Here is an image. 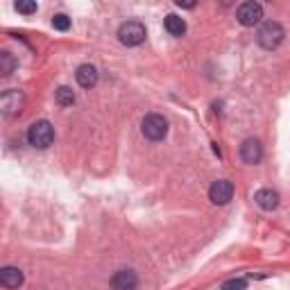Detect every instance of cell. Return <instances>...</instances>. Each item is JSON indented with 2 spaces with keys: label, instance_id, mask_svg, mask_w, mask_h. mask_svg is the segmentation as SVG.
Listing matches in <instances>:
<instances>
[{
  "label": "cell",
  "instance_id": "obj_5",
  "mask_svg": "<svg viewBox=\"0 0 290 290\" xmlns=\"http://www.w3.org/2000/svg\"><path fill=\"white\" fill-rule=\"evenodd\" d=\"M23 104H25V96H23L21 91H16V89H7V91H2V96H0V111H2L5 118L18 116Z\"/></svg>",
  "mask_w": 290,
  "mask_h": 290
},
{
  "label": "cell",
  "instance_id": "obj_6",
  "mask_svg": "<svg viewBox=\"0 0 290 290\" xmlns=\"http://www.w3.org/2000/svg\"><path fill=\"white\" fill-rule=\"evenodd\" d=\"M236 18H238V23H241L242 27L258 25L261 18H263V5H261V2H254V0L242 2V5L236 9Z\"/></svg>",
  "mask_w": 290,
  "mask_h": 290
},
{
  "label": "cell",
  "instance_id": "obj_19",
  "mask_svg": "<svg viewBox=\"0 0 290 290\" xmlns=\"http://www.w3.org/2000/svg\"><path fill=\"white\" fill-rule=\"evenodd\" d=\"M177 7H184V9H193L195 2H182V0H177Z\"/></svg>",
  "mask_w": 290,
  "mask_h": 290
},
{
  "label": "cell",
  "instance_id": "obj_9",
  "mask_svg": "<svg viewBox=\"0 0 290 290\" xmlns=\"http://www.w3.org/2000/svg\"><path fill=\"white\" fill-rule=\"evenodd\" d=\"M139 286V277L134 270H118L111 277V290H136Z\"/></svg>",
  "mask_w": 290,
  "mask_h": 290
},
{
  "label": "cell",
  "instance_id": "obj_3",
  "mask_svg": "<svg viewBox=\"0 0 290 290\" xmlns=\"http://www.w3.org/2000/svg\"><path fill=\"white\" fill-rule=\"evenodd\" d=\"M141 132L147 141H163L168 134V120L161 113H147L141 123Z\"/></svg>",
  "mask_w": 290,
  "mask_h": 290
},
{
  "label": "cell",
  "instance_id": "obj_15",
  "mask_svg": "<svg viewBox=\"0 0 290 290\" xmlns=\"http://www.w3.org/2000/svg\"><path fill=\"white\" fill-rule=\"evenodd\" d=\"M14 68H16V59H14L9 52H2V54H0V75H2V77H9L11 73H14Z\"/></svg>",
  "mask_w": 290,
  "mask_h": 290
},
{
  "label": "cell",
  "instance_id": "obj_10",
  "mask_svg": "<svg viewBox=\"0 0 290 290\" xmlns=\"http://www.w3.org/2000/svg\"><path fill=\"white\" fill-rule=\"evenodd\" d=\"M254 202L265 211H274L279 206V193L272 191V188H261V191H256V195H254Z\"/></svg>",
  "mask_w": 290,
  "mask_h": 290
},
{
  "label": "cell",
  "instance_id": "obj_14",
  "mask_svg": "<svg viewBox=\"0 0 290 290\" xmlns=\"http://www.w3.org/2000/svg\"><path fill=\"white\" fill-rule=\"evenodd\" d=\"M54 102L59 104V107H73V102H75V93H73V89L59 86V89L54 91Z\"/></svg>",
  "mask_w": 290,
  "mask_h": 290
},
{
  "label": "cell",
  "instance_id": "obj_2",
  "mask_svg": "<svg viewBox=\"0 0 290 290\" xmlns=\"http://www.w3.org/2000/svg\"><path fill=\"white\" fill-rule=\"evenodd\" d=\"M284 37H286L284 27H281L277 21L263 23V25L258 27V32H256V41H258V46H261L263 50H277L281 46V41H284Z\"/></svg>",
  "mask_w": 290,
  "mask_h": 290
},
{
  "label": "cell",
  "instance_id": "obj_1",
  "mask_svg": "<svg viewBox=\"0 0 290 290\" xmlns=\"http://www.w3.org/2000/svg\"><path fill=\"white\" fill-rule=\"evenodd\" d=\"M52 141H54V127L48 120H37V123L30 125V129H27V143L32 147L46 150V147L52 145Z\"/></svg>",
  "mask_w": 290,
  "mask_h": 290
},
{
  "label": "cell",
  "instance_id": "obj_8",
  "mask_svg": "<svg viewBox=\"0 0 290 290\" xmlns=\"http://www.w3.org/2000/svg\"><path fill=\"white\" fill-rule=\"evenodd\" d=\"M238 154H241L242 163L256 166V163L263 159V145L258 143L256 139H245L241 145V150H238Z\"/></svg>",
  "mask_w": 290,
  "mask_h": 290
},
{
  "label": "cell",
  "instance_id": "obj_18",
  "mask_svg": "<svg viewBox=\"0 0 290 290\" xmlns=\"http://www.w3.org/2000/svg\"><path fill=\"white\" fill-rule=\"evenodd\" d=\"M245 288H247V281L245 279H229L222 284L220 290H245Z\"/></svg>",
  "mask_w": 290,
  "mask_h": 290
},
{
  "label": "cell",
  "instance_id": "obj_17",
  "mask_svg": "<svg viewBox=\"0 0 290 290\" xmlns=\"http://www.w3.org/2000/svg\"><path fill=\"white\" fill-rule=\"evenodd\" d=\"M14 7H16V11H21V14H34V11H37V2H32V0H18Z\"/></svg>",
  "mask_w": 290,
  "mask_h": 290
},
{
  "label": "cell",
  "instance_id": "obj_11",
  "mask_svg": "<svg viewBox=\"0 0 290 290\" xmlns=\"http://www.w3.org/2000/svg\"><path fill=\"white\" fill-rule=\"evenodd\" d=\"M0 286L7 290H14L18 286H23V272L18 268H11V265L2 268L0 270Z\"/></svg>",
  "mask_w": 290,
  "mask_h": 290
},
{
  "label": "cell",
  "instance_id": "obj_7",
  "mask_svg": "<svg viewBox=\"0 0 290 290\" xmlns=\"http://www.w3.org/2000/svg\"><path fill=\"white\" fill-rule=\"evenodd\" d=\"M234 197V184L229 179H218V182L211 184L209 188V199L213 204H227L229 199Z\"/></svg>",
  "mask_w": 290,
  "mask_h": 290
},
{
  "label": "cell",
  "instance_id": "obj_12",
  "mask_svg": "<svg viewBox=\"0 0 290 290\" xmlns=\"http://www.w3.org/2000/svg\"><path fill=\"white\" fill-rule=\"evenodd\" d=\"M75 80H77V84H80L82 89H93V86L97 84V70H96V66L82 64L80 68H77V73H75Z\"/></svg>",
  "mask_w": 290,
  "mask_h": 290
},
{
  "label": "cell",
  "instance_id": "obj_13",
  "mask_svg": "<svg viewBox=\"0 0 290 290\" xmlns=\"http://www.w3.org/2000/svg\"><path fill=\"white\" fill-rule=\"evenodd\" d=\"M163 27H166V32L170 34V37H182V34L186 32V21H184L182 16H177V14H168V16L163 18Z\"/></svg>",
  "mask_w": 290,
  "mask_h": 290
},
{
  "label": "cell",
  "instance_id": "obj_4",
  "mask_svg": "<svg viewBox=\"0 0 290 290\" xmlns=\"http://www.w3.org/2000/svg\"><path fill=\"white\" fill-rule=\"evenodd\" d=\"M147 32H145V25L141 21H127L118 27V41L123 46H141L145 41Z\"/></svg>",
  "mask_w": 290,
  "mask_h": 290
},
{
  "label": "cell",
  "instance_id": "obj_16",
  "mask_svg": "<svg viewBox=\"0 0 290 290\" xmlns=\"http://www.w3.org/2000/svg\"><path fill=\"white\" fill-rule=\"evenodd\" d=\"M52 27L54 30H59V32H66L70 27V18L66 14H54L52 16Z\"/></svg>",
  "mask_w": 290,
  "mask_h": 290
}]
</instances>
